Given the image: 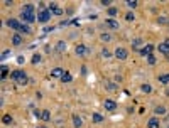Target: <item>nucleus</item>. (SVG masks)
Instances as JSON below:
<instances>
[{
	"label": "nucleus",
	"instance_id": "58836bf2",
	"mask_svg": "<svg viewBox=\"0 0 169 128\" xmlns=\"http://www.w3.org/2000/svg\"><path fill=\"white\" fill-rule=\"evenodd\" d=\"M37 128H48V127H37Z\"/></svg>",
	"mask_w": 169,
	"mask_h": 128
},
{
	"label": "nucleus",
	"instance_id": "7c9ffc66",
	"mask_svg": "<svg viewBox=\"0 0 169 128\" xmlns=\"http://www.w3.org/2000/svg\"><path fill=\"white\" fill-rule=\"evenodd\" d=\"M134 19H135V15H134L132 12H129V14L125 15V20H129V22H132V20H134Z\"/></svg>",
	"mask_w": 169,
	"mask_h": 128
},
{
	"label": "nucleus",
	"instance_id": "a211bd4d",
	"mask_svg": "<svg viewBox=\"0 0 169 128\" xmlns=\"http://www.w3.org/2000/svg\"><path fill=\"white\" fill-rule=\"evenodd\" d=\"M22 12H27V14H34V5H30V3H27V5H24V9H22Z\"/></svg>",
	"mask_w": 169,
	"mask_h": 128
},
{
	"label": "nucleus",
	"instance_id": "cd10ccee",
	"mask_svg": "<svg viewBox=\"0 0 169 128\" xmlns=\"http://www.w3.org/2000/svg\"><path fill=\"white\" fill-rule=\"evenodd\" d=\"M63 14H64V10H63V9H59V7L52 10V15H63Z\"/></svg>",
	"mask_w": 169,
	"mask_h": 128
},
{
	"label": "nucleus",
	"instance_id": "c756f323",
	"mask_svg": "<svg viewBox=\"0 0 169 128\" xmlns=\"http://www.w3.org/2000/svg\"><path fill=\"white\" fill-rule=\"evenodd\" d=\"M9 56H10V51L7 49V51H3V52H2V57H0V59H2V61H5L7 57H9Z\"/></svg>",
	"mask_w": 169,
	"mask_h": 128
},
{
	"label": "nucleus",
	"instance_id": "4c0bfd02",
	"mask_svg": "<svg viewBox=\"0 0 169 128\" xmlns=\"http://www.w3.org/2000/svg\"><path fill=\"white\" fill-rule=\"evenodd\" d=\"M24 56H19V57H17V62H19V64H24Z\"/></svg>",
	"mask_w": 169,
	"mask_h": 128
},
{
	"label": "nucleus",
	"instance_id": "b1692460",
	"mask_svg": "<svg viewBox=\"0 0 169 128\" xmlns=\"http://www.w3.org/2000/svg\"><path fill=\"white\" fill-rule=\"evenodd\" d=\"M140 44H142V40H140V39H134V40H132V47H134V49H139Z\"/></svg>",
	"mask_w": 169,
	"mask_h": 128
},
{
	"label": "nucleus",
	"instance_id": "473e14b6",
	"mask_svg": "<svg viewBox=\"0 0 169 128\" xmlns=\"http://www.w3.org/2000/svg\"><path fill=\"white\" fill-rule=\"evenodd\" d=\"M150 84H142V91H144V93H150Z\"/></svg>",
	"mask_w": 169,
	"mask_h": 128
},
{
	"label": "nucleus",
	"instance_id": "f257e3e1",
	"mask_svg": "<svg viewBox=\"0 0 169 128\" xmlns=\"http://www.w3.org/2000/svg\"><path fill=\"white\" fill-rule=\"evenodd\" d=\"M10 78L14 79V81H17V84H22V86L27 84V81H29V79H27V74H26L24 71H14V73L10 74Z\"/></svg>",
	"mask_w": 169,
	"mask_h": 128
},
{
	"label": "nucleus",
	"instance_id": "c85d7f7f",
	"mask_svg": "<svg viewBox=\"0 0 169 128\" xmlns=\"http://www.w3.org/2000/svg\"><path fill=\"white\" fill-rule=\"evenodd\" d=\"M100 37H101V40H105V42H108V40H112V36H110V34H101Z\"/></svg>",
	"mask_w": 169,
	"mask_h": 128
},
{
	"label": "nucleus",
	"instance_id": "6ab92c4d",
	"mask_svg": "<svg viewBox=\"0 0 169 128\" xmlns=\"http://www.w3.org/2000/svg\"><path fill=\"white\" fill-rule=\"evenodd\" d=\"M154 113H156V115H161V116H162V115L166 113V108H164V106H156Z\"/></svg>",
	"mask_w": 169,
	"mask_h": 128
},
{
	"label": "nucleus",
	"instance_id": "1a4fd4ad",
	"mask_svg": "<svg viewBox=\"0 0 169 128\" xmlns=\"http://www.w3.org/2000/svg\"><path fill=\"white\" fill-rule=\"evenodd\" d=\"M147 128H159V120L156 118H150L149 121H147Z\"/></svg>",
	"mask_w": 169,
	"mask_h": 128
},
{
	"label": "nucleus",
	"instance_id": "f3484780",
	"mask_svg": "<svg viewBox=\"0 0 169 128\" xmlns=\"http://www.w3.org/2000/svg\"><path fill=\"white\" fill-rule=\"evenodd\" d=\"M41 120H44V121H49L51 120V113L48 111V110H42V116H41Z\"/></svg>",
	"mask_w": 169,
	"mask_h": 128
},
{
	"label": "nucleus",
	"instance_id": "f03ea898",
	"mask_svg": "<svg viewBox=\"0 0 169 128\" xmlns=\"http://www.w3.org/2000/svg\"><path fill=\"white\" fill-rule=\"evenodd\" d=\"M51 17H52V12H51L49 9H44V10H41L39 14H37V20H39V22H42V24L49 22Z\"/></svg>",
	"mask_w": 169,
	"mask_h": 128
},
{
	"label": "nucleus",
	"instance_id": "ea45409f",
	"mask_svg": "<svg viewBox=\"0 0 169 128\" xmlns=\"http://www.w3.org/2000/svg\"><path fill=\"white\" fill-rule=\"evenodd\" d=\"M168 57H169V56H168Z\"/></svg>",
	"mask_w": 169,
	"mask_h": 128
},
{
	"label": "nucleus",
	"instance_id": "412c9836",
	"mask_svg": "<svg viewBox=\"0 0 169 128\" xmlns=\"http://www.w3.org/2000/svg\"><path fill=\"white\" fill-rule=\"evenodd\" d=\"M159 83L168 84V83H169V74H162V76H159Z\"/></svg>",
	"mask_w": 169,
	"mask_h": 128
},
{
	"label": "nucleus",
	"instance_id": "5701e85b",
	"mask_svg": "<svg viewBox=\"0 0 169 128\" xmlns=\"http://www.w3.org/2000/svg\"><path fill=\"white\" fill-rule=\"evenodd\" d=\"M2 121H3V125H10V123H12V116H10V115H3Z\"/></svg>",
	"mask_w": 169,
	"mask_h": 128
},
{
	"label": "nucleus",
	"instance_id": "423d86ee",
	"mask_svg": "<svg viewBox=\"0 0 169 128\" xmlns=\"http://www.w3.org/2000/svg\"><path fill=\"white\" fill-rule=\"evenodd\" d=\"M152 49H154V46L147 44V46H146V47H142L139 52H140V56H146V57H149V56H152Z\"/></svg>",
	"mask_w": 169,
	"mask_h": 128
},
{
	"label": "nucleus",
	"instance_id": "c9c22d12",
	"mask_svg": "<svg viewBox=\"0 0 169 128\" xmlns=\"http://www.w3.org/2000/svg\"><path fill=\"white\" fill-rule=\"evenodd\" d=\"M159 22H161V24H168L169 20L166 19V17H159Z\"/></svg>",
	"mask_w": 169,
	"mask_h": 128
},
{
	"label": "nucleus",
	"instance_id": "72a5a7b5",
	"mask_svg": "<svg viewBox=\"0 0 169 128\" xmlns=\"http://www.w3.org/2000/svg\"><path fill=\"white\" fill-rule=\"evenodd\" d=\"M101 56H103V57H110V51L108 49H103V51H101Z\"/></svg>",
	"mask_w": 169,
	"mask_h": 128
},
{
	"label": "nucleus",
	"instance_id": "f8f14e48",
	"mask_svg": "<svg viewBox=\"0 0 169 128\" xmlns=\"http://www.w3.org/2000/svg\"><path fill=\"white\" fill-rule=\"evenodd\" d=\"M74 51H76V54H78V56H83V54H86V52H88V49H86V47H85L83 44H78Z\"/></svg>",
	"mask_w": 169,
	"mask_h": 128
},
{
	"label": "nucleus",
	"instance_id": "0eeeda50",
	"mask_svg": "<svg viewBox=\"0 0 169 128\" xmlns=\"http://www.w3.org/2000/svg\"><path fill=\"white\" fill-rule=\"evenodd\" d=\"M7 25H9L10 29H14V30H19L20 22L17 19H9V20H7Z\"/></svg>",
	"mask_w": 169,
	"mask_h": 128
},
{
	"label": "nucleus",
	"instance_id": "f704fd0d",
	"mask_svg": "<svg viewBox=\"0 0 169 128\" xmlns=\"http://www.w3.org/2000/svg\"><path fill=\"white\" fill-rule=\"evenodd\" d=\"M147 59H149V64H156V57L154 56H149Z\"/></svg>",
	"mask_w": 169,
	"mask_h": 128
},
{
	"label": "nucleus",
	"instance_id": "39448f33",
	"mask_svg": "<svg viewBox=\"0 0 169 128\" xmlns=\"http://www.w3.org/2000/svg\"><path fill=\"white\" fill-rule=\"evenodd\" d=\"M22 20L24 22H27V24H32L34 20H36V14H27V12H22Z\"/></svg>",
	"mask_w": 169,
	"mask_h": 128
},
{
	"label": "nucleus",
	"instance_id": "20e7f679",
	"mask_svg": "<svg viewBox=\"0 0 169 128\" xmlns=\"http://www.w3.org/2000/svg\"><path fill=\"white\" fill-rule=\"evenodd\" d=\"M103 106H105L107 111H115V110H117V103H115L113 99H105V101H103Z\"/></svg>",
	"mask_w": 169,
	"mask_h": 128
},
{
	"label": "nucleus",
	"instance_id": "7ed1b4c3",
	"mask_svg": "<svg viewBox=\"0 0 169 128\" xmlns=\"http://www.w3.org/2000/svg\"><path fill=\"white\" fill-rule=\"evenodd\" d=\"M127 56H129V52H127V49H123V47H117L115 49V57L120 61L127 59Z\"/></svg>",
	"mask_w": 169,
	"mask_h": 128
},
{
	"label": "nucleus",
	"instance_id": "9b49d317",
	"mask_svg": "<svg viewBox=\"0 0 169 128\" xmlns=\"http://www.w3.org/2000/svg\"><path fill=\"white\" fill-rule=\"evenodd\" d=\"M105 24L108 25L110 29H119V22H117V20H113V19H107V20H105Z\"/></svg>",
	"mask_w": 169,
	"mask_h": 128
},
{
	"label": "nucleus",
	"instance_id": "6e6552de",
	"mask_svg": "<svg viewBox=\"0 0 169 128\" xmlns=\"http://www.w3.org/2000/svg\"><path fill=\"white\" fill-rule=\"evenodd\" d=\"M64 73H66V71H64L63 68H54L52 71H51V76H52V78H63Z\"/></svg>",
	"mask_w": 169,
	"mask_h": 128
},
{
	"label": "nucleus",
	"instance_id": "a878e982",
	"mask_svg": "<svg viewBox=\"0 0 169 128\" xmlns=\"http://www.w3.org/2000/svg\"><path fill=\"white\" fill-rule=\"evenodd\" d=\"M7 76H9V68L7 66H2V78L5 79Z\"/></svg>",
	"mask_w": 169,
	"mask_h": 128
},
{
	"label": "nucleus",
	"instance_id": "4be33fe9",
	"mask_svg": "<svg viewBox=\"0 0 169 128\" xmlns=\"http://www.w3.org/2000/svg\"><path fill=\"white\" fill-rule=\"evenodd\" d=\"M125 3H127V5H129L130 9H135V7H137V5H139V2H137V0H127V2H125Z\"/></svg>",
	"mask_w": 169,
	"mask_h": 128
},
{
	"label": "nucleus",
	"instance_id": "e433bc0d",
	"mask_svg": "<svg viewBox=\"0 0 169 128\" xmlns=\"http://www.w3.org/2000/svg\"><path fill=\"white\" fill-rule=\"evenodd\" d=\"M101 3H103L105 7H108L110 3H112V0H101Z\"/></svg>",
	"mask_w": 169,
	"mask_h": 128
},
{
	"label": "nucleus",
	"instance_id": "9d476101",
	"mask_svg": "<svg viewBox=\"0 0 169 128\" xmlns=\"http://www.w3.org/2000/svg\"><path fill=\"white\" fill-rule=\"evenodd\" d=\"M73 123H74V128H81L83 127V120H81L78 115H73Z\"/></svg>",
	"mask_w": 169,
	"mask_h": 128
},
{
	"label": "nucleus",
	"instance_id": "4468645a",
	"mask_svg": "<svg viewBox=\"0 0 169 128\" xmlns=\"http://www.w3.org/2000/svg\"><path fill=\"white\" fill-rule=\"evenodd\" d=\"M56 51H58V52H64V51H66V42H64V40H59V42L56 44Z\"/></svg>",
	"mask_w": 169,
	"mask_h": 128
},
{
	"label": "nucleus",
	"instance_id": "ddd939ff",
	"mask_svg": "<svg viewBox=\"0 0 169 128\" xmlns=\"http://www.w3.org/2000/svg\"><path fill=\"white\" fill-rule=\"evenodd\" d=\"M12 44H14V46H20V44H22V36H20V34H15V36L12 37Z\"/></svg>",
	"mask_w": 169,
	"mask_h": 128
},
{
	"label": "nucleus",
	"instance_id": "2f4dec72",
	"mask_svg": "<svg viewBox=\"0 0 169 128\" xmlns=\"http://www.w3.org/2000/svg\"><path fill=\"white\" fill-rule=\"evenodd\" d=\"M107 89H108V91H115V89H117V86H115L113 83H107Z\"/></svg>",
	"mask_w": 169,
	"mask_h": 128
},
{
	"label": "nucleus",
	"instance_id": "bb28decb",
	"mask_svg": "<svg viewBox=\"0 0 169 128\" xmlns=\"http://www.w3.org/2000/svg\"><path fill=\"white\" fill-rule=\"evenodd\" d=\"M41 62V54H34V57H32V64H39Z\"/></svg>",
	"mask_w": 169,
	"mask_h": 128
},
{
	"label": "nucleus",
	"instance_id": "393cba45",
	"mask_svg": "<svg viewBox=\"0 0 169 128\" xmlns=\"http://www.w3.org/2000/svg\"><path fill=\"white\" fill-rule=\"evenodd\" d=\"M119 14V9H115V7H110L108 9V15L110 17H113V15H117Z\"/></svg>",
	"mask_w": 169,
	"mask_h": 128
},
{
	"label": "nucleus",
	"instance_id": "2eb2a0df",
	"mask_svg": "<svg viewBox=\"0 0 169 128\" xmlns=\"http://www.w3.org/2000/svg\"><path fill=\"white\" fill-rule=\"evenodd\" d=\"M19 32H20V34H30V27L27 25V24H20Z\"/></svg>",
	"mask_w": 169,
	"mask_h": 128
},
{
	"label": "nucleus",
	"instance_id": "aec40b11",
	"mask_svg": "<svg viewBox=\"0 0 169 128\" xmlns=\"http://www.w3.org/2000/svg\"><path fill=\"white\" fill-rule=\"evenodd\" d=\"M93 121H95V123H101V121H103V116H101L100 113H93Z\"/></svg>",
	"mask_w": 169,
	"mask_h": 128
},
{
	"label": "nucleus",
	"instance_id": "dca6fc26",
	"mask_svg": "<svg viewBox=\"0 0 169 128\" xmlns=\"http://www.w3.org/2000/svg\"><path fill=\"white\" fill-rule=\"evenodd\" d=\"M61 81H63V83H71V81H73V76H71L70 73L66 71V73L63 74V78H61Z\"/></svg>",
	"mask_w": 169,
	"mask_h": 128
}]
</instances>
